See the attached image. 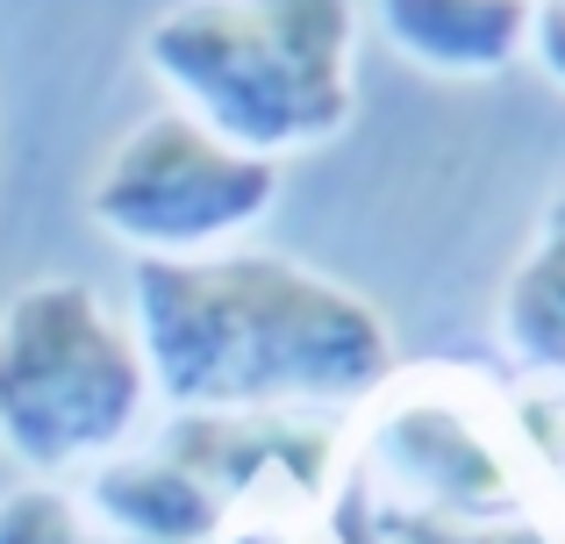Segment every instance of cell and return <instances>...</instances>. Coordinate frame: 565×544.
<instances>
[{
  "instance_id": "obj_1",
  "label": "cell",
  "mask_w": 565,
  "mask_h": 544,
  "mask_svg": "<svg viewBox=\"0 0 565 544\" xmlns=\"http://www.w3.org/2000/svg\"><path fill=\"white\" fill-rule=\"evenodd\" d=\"M129 330L172 416H330L394 387V330L359 287L244 244L137 258Z\"/></svg>"
},
{
  "instance_id": "obj_2",
  "label": "cell",
  "mask_w": 565,
  "mask_h": 544,
  "mask_svg": "<svg viewBox=\"0 0 565 544\" xmlns=\"http://www.w3.org/2000/svg\"><path fill=\"white\" fill-rule=\"evenodd\" d=\"M143 65L166 108L279 166L359 108V0H180L143 29Z\"/></svg>"
},
{
  "instance_id": "obj_3",
  "label": "cell",
  "mask_w": 565,
  "mask_h": 544,
  "mask_svg": "<svg viewBox=\"0 0 565 544\" xmlns=\"http://www.w3.org/2000/svg\"><path fill=\"white\" fill-rule=\"evenodd\" d=\"M137 330L86 279H22L0 301V451L22 473H94L151 416Z\"/></svg>"
},
{
  "instance_id": "obj_4",
  "label": "cell",
  "mask_w": 565,
  "mask_h": 544,
  "mask_svg": "<svg viewBox=\"0 0 565 544\" xmlns=\"http://www.w3.org/2000/svg\"><path fill=\"white\" fill-rule=\"evenodd\" d=\"M279 209V166L222 143L180 108H151L108 143L86 215L129 258H207Z\"/></svg>"
},
{
  "instance_id": "obj_5",
  "label": "cell",
  "mask_w": 565,
  "mask_h": 544,
  "mask_svg": "<svg viewBox=\"0 0 565 544\" xmlns=\"http://www.w3.org/2000/svg\"><path fill=\"white\" fill-rule=\"evenodd\" d=\"M380 36L429 79H494L530 51L537 0H373Z\"/></svg>"
},
{
  "instance_id": "obj_6",
  "label": "cell",
  "mask_w": 565,
  "mask_h": 544,
  "mask_svg": "<svg viewBox=\"0 0 565 544\" xmlns=\"http://www.w3.org/2000/svg\"><path fill=\"white\" fill-rule=\"evenodd\" d=\"M86 509L100 516V531L129 544H215L230 531V502L207 488L201 473H186L166 451H115L86 473Z\"/></svg>"
},
{
  "instance_id": "obj_7",
  "label": "cell",
  "mask_w": 565,
  "mask_h": 544,
  "mask_svg": "<svg viewBox=\"0 0 565 544\" xmlns=\"http://www.w3.org/2000/svg\"><path fill=\"white\" fill-rule=\"evenodd\" d=\"M501 344L530 373H565V180L552 186L509 287H501Z\"/></svg>"
},
{
  "instance_id": "obj_8",
  "label": "cell",
  "mask_w": 565,
  "mask_h": 544,
  "mask_svg": "<svg viewBox=\"0 0 565 544\" xmlns=\"http://www.w3.org/2000/svg\"><path fill=\"white\" fill-rule=\"evenodd\" d=\"M0 544H100L86 502H72L57 480H22L0 494Z\"/></svg>"
},
{
  "instance_id": "obj_9",
  "label": "cell",
  "mask_w": 565,
  "mask_h": 544,
  "mask_svg": "<svg viewBox=\"0 0 565 544\" xmlns=\"http://www.w3.org/2000/svg\"><path fill=\"white\" fill-rule=\"evenodd\" d=\"M530 51H537V65L565 86V0H537V22H530Z\"/></svg>"
},
{
  "instance_id": "obj_10",
  "label": "cell",
  "mask_w": 565,
  "mask_h": 544,
  "mask_svg": "<svg viewBox=\"0 0 565 544\" xmlns=\"http://www.w3.org/2000/svg\"><path fill=\"white\" fill-rule=\"evenodd\" d=\"M215 544H294V531L287 523H230Z\"/></svg>"
}]
</instances>
